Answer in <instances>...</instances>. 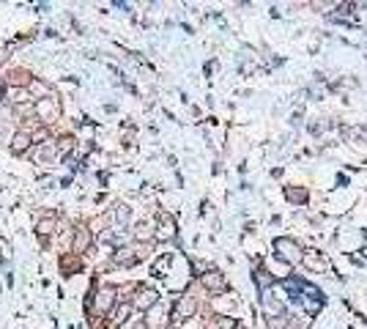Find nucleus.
I'll list each match as a JSON object with an SVG mask.
<instances>
[{
	"label": "nucleus",
	"mask_w": 367,
	"mask_h": 329,
	"mask_svg": "<svg viewBox=\"0 0 367 329\" xmlns=\"http://www.w3.org/2000/svg\"><path fill=\"white\" fill-rule=\"evenodd\" d=\"M50 228H52V220H47V223L39 225V231H42V233H50Z\"/></svg>",
	"instance_id": "obj_14"
},
{
	"label": "nucleus",
	"mask_w": 367,
	"mask_h": 329,
	"mask_svg": "<svg viewBox=\"0 0 367 329\" xmlns=\"http://www.w3.org/2000/svg\"><path fill=\"white\" fill-rule=\"evenodd\" d=\"M263 302H266V313H269V315H282V313H285V307H282L277 299H271L269 294H266V299H263Z\"/></svg>",
	"instance_id": "obj_7"
},
{
	"label": "nucleus",
	"mask_w": 367,
	"mask_h": 329,
	"mask_svg": "<svg viewBox=\"0 0 367 329\" xmlns=\"http://www.w3.org/2000/svg\"><path fill=\"white\" fill-rule=\"evenodd\" d=\"M203 285L208 291H225V277L219 272H208V274H203Z\"/></svg>",
	"instance_id": "obj_3"
},
{
	"label": "nucleus",
	"mask_w": 367,
	"mask_h": 329,
	"mask_svg": "<svg viewBox=\"0 0 367 329\" xmlns=\"http://www.w3.org/2000/svg\"><path fill=\"white\" fill-rule=\"evenodd\" d=\"M60 266H63V272H74V269H80V261H60Z\"/></svg>",
	"instance_id": "obj_12"
},
{
	"label": "nucleus",
	"mask_w": 367,
	"mask_h": 329,
	"mask_svg": "<svg viewBox=\"0 0 367 329\" xmlns=\"http://www.w3.org/2000/svg\"><path fill=\"white\" fill-rule=\"evenodd\" d=\"M129 313H132V305H129V302L118 305V310H115V315H113V326H121V324H124V321L129 318Z\"/></svg>",
	"instance_id": "obj_5"
},
{
	"label": "nucleus",
	"mask_w": 367,
	"mask_h": 329,
	"mask_svg": "<svg viewBox=\"0 0 367 329\" xmlns=\"http://www.w3.org/2000/svg\"><path fill=\"white\" fill-rule=\"evenodd\" d=\"M113 297H115V291H101L99 294V299H96V310L99 313H107L113 307Z\"/></svg>",
	"instance_id": "obj_4"
},
{
	"label": "nucleus",
	"mask_w": 367,
	"mask_h": 329,
	"mask_svg": "<svg viewBox=\"0 0 367 329\" xmlns=\"http://www.w3.org/2000/svg\"><path fill=\"white\" fill-rule=\"evenodd\" d=\"M195 307H198V305H195V299H189V297L178 302V313L183 315V318H189V315L195 313Z\"/></svg>",
	"instance_id": "obj_8"
},
{
	"label": "nucleus",
	"mask_w": 367,
	"mask_h": 329,
	"mask_svg": "<svg viewBox=\"0 0 367 329\" xmlns=\"http://www.w3.org/2000/svg\"><path fill=\"white\" fill-rule=\"evenodd\" d=\"M28 145H30V135H17V137H14V145H11V151H14V154L28 151Z\"/></svg>",
	"instance_id": "obj_9"
},
{
	"label": "nucleus",
	"mask_w": 367,
	"mask_h": 329,
	"mask_svg": "<svg viewBox=\"0 0 367 329\" xmlns=\"http://www.w3.org/2000/svg\"><path fill=\"white\" fill-rule=\"evenodd\" d=\"M219 329H236V321H233V318H222V321H219Z\"/></svg>",
	"instance_id": "obj_13"
},
{
	"label": "nucleus",
	"mask_w": 367,
	"mask_h": 329,
	"mask_svg": "<svg viewBox=\"0 0 367 329\" xmlns=\"http://www.w3.org/2000/svg\"><path fill=\"white\" fill-rule=\"evenodd\" d=\"M156 299H159V294L151 291V288H142L137 294V299H134V307H140V310H148V307L156 305Z\"/></svg>",
	"instance_id": "obj_2"
},
{
	"label": "nucleus",
	"mask_w": 367,
	"mask_h": 329,
	"mask_svg": "<svg viewBox=\"0 0 367 329\" xmlns=\"http://www.w3.org/2000/svg\"><path fill=\"white\" fill-rule=\"evenodd\" d=\"M88 241H91V236H88V233H85V231H80V233H77V244H74V250H77V252H80V250H83V247L88 244Z\"/></svg>",
	"instance_id": "obj_11"
},
{
	"label": "nucleus",
	"mask_w": 367,
	"mask_h": 329,
	"mask_svg": "<svg viewBox=\"0 0 367 329\" xmlns=\"http://www.w3.org/2000/svg\"><path fill=\"white\" fill-rule=\"evenodd\" d=\"M274 250L280 252V258H282V261H288V264H296V261L302 258L299 247H296L290 239H277V241H274Z\"/></svg>",
	"instance_id": "obj_1"
},
{
	"label": "nucleus",
	"mask_w": 367,
	"mask_h": 329,
	"mask_svg": "<svg viewBox=\"0 0 367 329\" xmlns=\"http://www.w3.org/2000/svg\"><path fill=\"white\" fill-rule=\"evenodd\" d=\"M170 236H173V220L165 214V217L159 220V239H170Z\"/></svg>",
	"instance_id": "obj_6"
},
{
	"label": "nucleus",
	"mask_w": 367,
	"mask_h": 329,
	"mask_svg": "<svg viewBox=\"0 0 367 329\" xmlns=\"http://www.w3.org/2000/svg\"><path fill=\"white\" fill-rule=\"evenodd\" d=\"M134 261H137V255H132V250H121V252H115V264L129 266V264H134Z\"/></svg>",
	"instance_id": "obj_10"
}]
</instances>
